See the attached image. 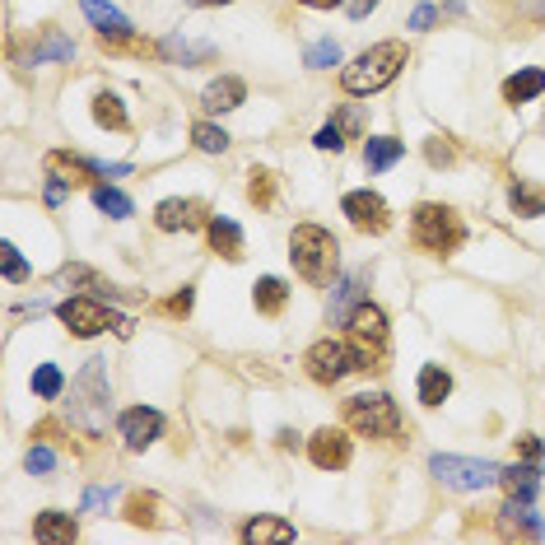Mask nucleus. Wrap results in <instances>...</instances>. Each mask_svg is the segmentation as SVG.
Wrapping results in <instances>:
<instances>
[{
  "label": "nucleus",
  "mask_w": 545,
  "mask_h": 545,
  "mask_svg": "<svg viewBox=\"0 0 545 545\" xmlns=\"http://www.w3.org/2000/svg\"><path fill=\"white\" fill-rule=\"evenodd\" d=\"M289 261H294V271L308 280V285L327 289L341 271V243L331 238L322 224H299L294 238H289Z\"/></svg>",
  "instance_id": "1"
},
{
  "label": "nucleus",
  "mask_w": 545,
  "mask_h": 545,
  "mask_svg": "<svg viewBox=\"0 0 545 545\" xmlns=\"http://www.w3.org/2000/svg\"><path fill=\"white\" fill-rule=\"evenodd\" d=\"M410 61L406 52V42H378V47H368V52H359L350 66L341 70V84H345V94H378V89H387V84L401 75V66Z\"/></svg>",
  "instance_id": "2"
},
{
  "label": "nucleus",
  "mask_w": 545,
  "mask_h": 545,
  "mask_svg": "<svg viewBox=\"0 0 545 545\" xmlns=\"http://www.w3.org/2000/svg\"><path fill=\"white\" fill-rule=\"evenodd\" d=\"M410 238H415V247L429 252V257H452V252L466 243V229H462V219H457V210L424 201V205H415Z\"/></svg>",
  "instance_id": "3"
},
{
  "label": "nucleus",
  "mask_w": 545,
  "mask_h": 545,
  "mask_svg": "<svg viewBox=\"0 0 545 545\" xmlns=\"http://www.w3.org/2000/svg\"><path fill=\"white\" fill-rule=\"evenodd\" d=\"M70 420L89 434H103V424H108V359H89L80 378L70 382Z\"/></svg>",
  "instance_id": "4"
},
{
  "label": "nucleus",
  "mask_w": 545,
  "mask_h": 545,
  "mask_svg": "<svg viewBox=\"0 0 545 545\" xmlns=\"http://www.w3.org/2000/svg\"><path fill=\"white\" fill-rule=\"evenodd\" d=\"M303 368H308V378L322 382V387H336L345 373H368V359L350 336L345 341H317L308 355H303Z\"/></svg>",
  "instance_id": "5"
},
{
  "label": "nucleus",
  "mask_w": 545,
  "mask_h": 545,
  "mask_svg": "<svg viewBox=\"0 0 545 545\" xmlns=\"http://www.w3.org/2000/svg\"><path fill=\"white\" fill-rule=\"evenodd\" d=\"M345 429H355L364 438H396L401 434V410H396L392 396L382 392H364L345 401Z\"/></svg>",
  "instance_id": "6"
},
{
  "label": "nucleus",
  "mask_w": 545,
  "mask_h": 545,
  "mask_svg": "<svg viewBox=\"0 0 545 545\" xmlns=\"http://www.w3.org/2000/svg\"><path fill=\"white\" fill-rule=\"evenodd\" d=\"M56 313H61L70 336H80V341H89V336H98V331H108V327L117 331V336H131V317L108 313L98 299H66Z\"/></svg>",
  "instance_id": "7"
},
{
  "label": "nucleus",
  "mask_w": 545,
  "mask_h": 545,
  "mask_svg": "<svg viewBox=\"0 0 545 545\" xmlns=\"http://www.w3.org/2000/svg\"><path fill=\"white\" fill-rule=\"evenodd\" d=\"M429 471H434L448 490H490V485H499V476H504V466L499 462H476V457H443L438 452L434 462H429Z\"/></svg>",
  "instance_id": "8"
},
{
  "label": "nucleus",
  "mask_w": 545,
  "mask_h": 545,
  "mask_svg": "<svg viewBox=\"0 0 545 545\" xmlns=\"http://www.w3.org/2000/svg\"><path fill=\"white\" fill-rule=\"evenodd\" d=\"M345 336L364 350L368 368H382V350H387V317H382L378 303H355L350 313H345Z\"/></svg>",
  "instance_id": "9"
},
{
  "label": "nucleus",
  "mask_w": 545,
  "mask_h": 545,
  "mask_svg": "<svg viewBox=\"0 0 545 545\" xmlns=\"http://www.w3.org/2000/svg\"><path fill=\"white\" fill-rule=\"evenodd\" d=\"M341 210L359 233H387L392 229V210H387V201H382L378 191H350V196L341 201Z\"/></svg>",
  "instance_id": "10"
},
{
  "label": "nucleus",
  "mask_w": 545,
  "mask_h": 545,
  "mask_svg": "<svg viewBox=\"0 0 545 545\" xmlns=\"http://www.w3.org/2000/svg\"><path fill=\"white\" fill-rule=\"evenodd\" d=\"M210 205L205 201H191V196H173V201H164L159 210H154V224L164 233H191V229H205L210 224Z\"/></svg>",
  "instance_id": "11"
},
{
  "label": "nucleus",
  "mask_w": 545,
  "mask_h": 545,
  "mask_svg": "<svg viewBox=\"0 0 545 545\" xmlns=\"http://www.w3.org/2000/svg\"><path fill=\"white\" fill-rule=\"evenodd\" d=\"M117 429H122L126 448H131V452H145L154 438L164 434V415H159V410H150V406H131V410H122Z\"/></svg>",
  "instance_id": "12"
},
{
  "label": "nucleus",
  "mask_w": 545,
  "mask_h": 545,
  "mask_svg": "<svg viewBox=\"0 0 545 545\" xmlns=\"http://www.w3.org/2000/svg\"><path fill=\"white\" fill-rule=\"evenodd\" d=\"M308 457H313L317 471H345V466H350V438L327 424V429H317V434L308 438Z\"/></svg>",
  "instance_id": "13"
},
{
  "label": "nucleus",
  "mask_w": 545,
  "mask_h": 545,
  "mask_svg": "<svg viewBox=\"0 0 545 545\" xmlns=\"http://www.w3.org/2000/svg\"><path fill=\"white\" fill-rule=\"evenodd\" d=\"M499 536H504V541H541L545 527L522 499H508V504L499 508Z\"/></svg>",
  "instance_id": "14"
},
{
  "label": "nucleus",
  "mask_w": 545,
  "mask_h": 545,
  "mask_svg": "<svg viewBox=\"0 0 545 545\" xmlns=\"http://www.w3.org/2000/svg\"><path fill=\"white\" fill-rule=\"evenodd\" d=\"M42 168H47L56 182H66V187H84V182L103 178V168L98 164H89V159H80V154H66V150H52L47 159H42Z\"/></svg>",
  "instance_id": "15"
},
{
  "label": "nucleus",
  "mask_w": 545,
  "mask_h": 545,
  "mask_svg": "<svg viewBox=\"0 0 545 545\" xmlns=\"http://www.w3.org/2000/svg\"><path fill=\"white\" fill-rule=\"evenodd\" d=\"M243 98H247V84L238 80V75H219V80L201 94V108L205 112H233Z\"/></svg>",
  "instance_id": "16"
},
{
  "label": "nucleus",
  "mask_w": 545,
  "mask_h": 545,
  "mask_svg": "<svg viewBox=\"0 0 545 545\" xmlns=\"http://www.w3.org/2000/svg\"><path fill=\"white\" fill-rule=\"evenodd\" d=\"M205 238H210V247H215L224 261H243V229H238L233 219L215 215L210 224H205Z\"/></svg>",
  "instance_id": "17"
},
{
  "label": "nucleus",
  "mask_w": 545,
  "mask_h": 545,
  "mask_svg": "<svg viewBox=\"0 0 545 545\" xmlns=\"http://www.w3.org/2000/svg\"><path fill=\"white\" fill-rule=\"evenodd\" d=\"M33 536H38L42 545H70L75 536H80V527H75V518L70 513H38V522H33Z\"/></svg>",
  "instance_id": "18"
},
{
  "label": "nucleus",
  "mask_w": 545,
  "mask_h": 545,
  "mask_svg": "<svg viewBox=\"0 0 545 545\" xmlns=\"http://www.w3.org/2000/svg\"><path fill=\"white\" fill-rule=\"evenodd\" d=\"M499 485H504L508 499H522V504H532V499H536V485H541V471H536V462H527V466H504Z\"/></svg>",
  "instance_id": "19"
},
{
  "label": "nucleus",
  "mask_w": 545,
  "mask_h": 545,
  "mask_svg": "<svg viewBox=\"0 0 545 545\" xmlns=\"http://www.w3.org/2000/svg\"><path fill=\"white\" fill-rule=\"evenodd\" d=\"M243 541L247 545H285V541H294V522H285V518H252L243 527Z\"/></svg>",
  "instance_id": "20"
},
{
  "label": "nucleus",
  "mask_w": 545,
  "mask_h": 545,
  "mask_svg": "<svg viewBox=\"0 0 545 545\" xmlns=\"http://www.w3.org/2000/svg\"><path fill=\"white\" fill-rule=\"evenodd\" d=\"M545 94V70H518V75H508L504 80V103H532V98H541Z\"/></svg>",
  "instance_id": "21"
},
{
  "label": "nucleus",
  "mask_w": 545,
  "mask_h": 545,
  "mask_svg": "<svg viewBox=\"0 0 545 545\" xmlns=\"http://www.w3.org/2000/svg\"><path fill=\"white\" fill-rule=\"evenodd\" d=\"M84 14H89V24L98 28V33H131V19H126L112 0H80Z\"/></svg>",
  "instance_id": "22"
},
{
  "label": "nucleus",
  "mask_w": 545,
  "mask_h": 545,
  "mask_svg": "<svg viewBox=\"0 0 545 545\" xmlns=\"http://www.w3.org/2000/svg\"><path fill=\"white\" fill-rule=\"evenodd\" d=\"M508 205H513V215H522V219H541L545 215V187H536V182H513V187H508Z\"/></svg>",
  "instance_id": "23"
},
{
  "label": "nucleus",
  "mask_w": 545,
  "mask_h": 545,
  "mask_svg": "<svg viewBox=\"0 0 545 545\" xmlns=\"http://www.w3.org/2000/svg\"><path fill=\"white\" fill-rule=\"evenodd\" d=\"M252 303H257V313L280 317V313H285V303H289L285 280H275V275H261L257 289H252Z\"/></svg>",
  "instance_id": "24"
},
{
  "label": "nucleus",
  "mask_w": 545,
  "mask_h": 545,
  "mask_svg": "<svg viewBox=\"0 0 545 545\" xmlns=\"http://www.w3.org/2000/svg\"><path fill=\"white\" fill-rule=\"evenodd\" d=\"M448 392H452L448 368H443V364H424L420 368V401H424V406H443Z\"/></svg>",
  "instance_id": "25"
},
{
  "label": "nucleus",
  "mask_w": 545,
  "mask_h": 545,
  "mask_svg": "<svg viewBox=\"0 0 545 545\" xmlns=\"http://www.w3.org/2000/svg\"><path fill=\"white\" fill-rule=\"evenodd\" d=\"M406 154V145L401 140H392V136H373L364 145V164H368V173H382V168H392L396 159Z\"/></svg>",
  "instance_id": "26"
},
{
  "label": "nucleus",
  "mask_w": 545,
  "mask_h": 545,
  "mask_svg": "<svg viewBox=\"0 0 545 545\" xmlns=\"http://www.w3.org/2000/svg\"><path fill=\"white\" fill-rule=\"evenodd\" d=\"M94 122L103 126V131H126V108H122V98L117 94H98L94 98Z\"/></svg>",
  "instance_id": "27"
},
{
  "label": "nucleus",
  "mask_w": 545,
  "mask_h": 545,
  "mask_svg": "<svg viewBox=\"0 0 545 545\" xmlns=\"http://www.w3.org/2000/svg\"><path fill=\"white\" fill-rule=\"evenodd\" d=\"M247 201L257 205V210H271L275 205V173L271 168H252V173H247Z\"/></svg>",
  "instance_id": "28"
},
{
  "label": "nucleus",
  "mask_w": 545,
  "mask_h": 545,
  "mask_svg": "<svg viewBox=\"0 0 545 545\" xmlns=\"http://www.w3.org/2000/svg\"><path fill=\"white\" fill-rule=\"evenodd\" d=\"M126 522L154 527V522H159V494H131V499H126Z\"/></svg>",
  "instance_id": "29"
},
{
  "label": "nucleus",
  "mask_w": 545,
  "mask_h": 545,
  "mask_svg": "<svg viewBox=\"0 0 545 545\" xmlns=\"http://www.w3.org/2000/svg\"><path fill=\"white\" fill-rule=\"evenodd\" d=\"M191 140H196V150H205V154H224V150H229V131H224V126H210V122L191 126Z\"/></svg>",
  "instance_id": "30"
},
{
  "label": "nucleus",
  "mask_w": 545,
  "mask_h": 545,
  "mask_svg": "<svg viewBox=\"0 0 545 545\" xmlns=\"http://www.w3.org/2000/svg\"><path fill=\"white\" fill-rule=\"evenodd\" d=\"M94 205H98V210H103L108 219H131V210H136V205L126 201L117 187H94Z\"/></svg>",
  "instance_id": "31"
},
{
  "label": "nucleus",
  "mask_w": 545,
  "mask_h": 545,
  "mask_svg": "<svg viewBox=\"0 0 545 545\" xmlns=\"http://www.w3.org/2000/svg\"><path fill=\"white\" fill-rule=\"evenodd\" d=\"M61 387H66V378H61V368H56V364H42L38 373H33V392H38L42 401H56Z\"/></svg>",
  "instance_id": "32"
},
{
  "label": "nucleus",
  "mask_w": 545,
  "mask_h": 545,
  "mask_svg": "<svg viewBox=\"0 0 545 545\" xmlns=\"http://www.w3.org/2000/svg\"><path fill=\"white\" fill-rule=\"evenodd\" d=\"M42 61H70V42L61 33H47V42L33 47V66H42Z\"/></svg>",
  "instance_id": "33"
},
{
  "label": "nucleus",
  "mask_w": 545,
  "mask_h": 545,
  "mask_svg": "<svg viewBox=\"0 0 545 545\" xmlns=\"http://www.w3.org/2000/svg\"><path fill=\"white\" fill-rule=\"evenodd\" d=\"M303 66H313V70L341 66V47H336V42H313V47H308V56H303Z\"/></svg>",
  "instance_id": "34"
},
{
  "label": "nucleus",
  "mask_w": 545,
  "mask_h": 545,
  "mask_svg": "<svg viewBox=\"0 0 545 545\" xmlns=\"http://www.w3.org/2000/svg\"><path fill=\"white\" fill-rule=\"evenodd\" d=\"M0 266H5V280H10V285L28 280V266H24V257H19V247L14 243H0Z\"/></svg>",
  "instance_id": "35"
},
{
  "label": "nucleus",
  "mask_w": 545,
  "mask_h": 545,
  "mask_svg": "<svg viewBox=\"0 0 545 545\" xmlns=\"http://www.w3.org/2000/svg\"><path fill=\"white\" fill-rule=\"evenodd\" d=\"M164 56H178V61H210V47H187V42H178V38H168L164 42Z\"/></svg>",
  "instance_id": "36"
},
{
  "label": "nucleus",
  "mask_w": 545,
  "mask_h": 545,
  "mask_svg": "<svg viewBox=\"0 0 545 545\" xmlns=\"http://www.w3.org/2000/svg\"><path fill=\"white\" fill-rule=\"evenodd\" d=\"M313 145H317V150H331V154H341V150H345V136H341V126H336V122H327V126H322V131H317V136H313Z\"/></svg>",
  "instance_id": "37"
},
{
  "label": "nucleus",
  "mask_w": 545,
  "mask_h": 545,
  "mask_svg": "<svg viewBox=\"0 0 545 545\" xmlns=\"http://www.w3.org/2000/svg\"><path fill=\"white\" fill-rule=\"evenodd\" d=\"M191 303H196V294H191V285H182L178 294H173V299L164 303V313H168V317H187V313H191Z\"/></svg>",
  "instance_id": "38"
},
{
  "label": "nucleus",
  "mask_w": 545,
  "mask_h": 545,
  "mask_svg": "<svg viewBox=\"0 0 545 545\" xmlns=\"http://www.w3.org/2000/svg\"><path fill=\"white\" fill-rule=\"evenodd\" d=\"M52 466H56V457L47 448H28V471H33V476H47Z\"/></svg>",
  "instance_id": "39"
},
{
  "label": "nucleus",
  "mask_w": 545,
  "mask_h": 545,
  "mask_svg": "<svg viewBox=\"0 0 545 545\" xmlns=\"http://www.w3.org/2000/svg\"><path fill=\"white\" fill-rule=\"evenodd\" d=\"M336 126L350 131V136H359V131H364V112H359V108H341V112H336Z\"/></svg>",
  "instance_id": "40"
},
{
  "label": "nucleus",
  "mask_w": 545,
  "mask_h": 545,
  "mask_svg": "<svg viewBox=\"0 0 545 545\" xmlns=\"http://www.w3.org/2000/svg\"><path fill=\"white\" fill-rule=\"evenodd\" d=\"M518 452H522V462H541V438H536V434H522V438H518Z\"/></svg>",
  "instance_id": "41"
},
{
  "label": "nucleus",
  "mask_w": 545,
  "mask_h": 545,
  "mask_svg": "<svg viewBox=\"0 0 545 545\" xmlns=\"http://www.w3.org/2000/svg\"><path fill=\"white\" fill-rule=\"evenodd\" d=\"M434 19H438L434 5H420V10L410 14V28H434Z\"/></svg>",
  "instance_id": "42"
},
{
  "label": "nucleus",
  "mask_w": 545,
  "mask_h": 545,
  "mask_svg": "<svg viewBox=\"0 0 545 545\" xmlns=\"http://www.w3.org/2000/svg\"><path fill=\"white\" fill-rule=\"evenodd\" d=\"M424 154H429V164H452V145H438V140H429V150H424Z\"/></svg>",
  "instance_id": "43"
},
{
  "label": "nucleus",
  "mask_w": 545,
  "mask_h": 545,
  "mask_svg": "<svg viewBox=\"0 0 545 545\" xmlns=\"http://www.w3.org/2000/svg\"><path fill=\"white\" fill-rule=\"evenodd\" d=\"M350 299H359V280H345V285H341V294L331 299V308L341 313V308H345V303H350Z\"/></svg>",
  "instance_id": "44"
},
{
  "label": "nucleus",
  "mask_w": 545,
  "mask_h": 545,
  "mask_svg": "<svg viewBox=\"0 0 545 545\" xmlns=\"http://www.w3.org/2000/svg\"><path fill=\"white\" fill-rule=\"evenodd\" d=\"M368 10H378V0H345V14H350V19H368Z\"/></svg>",
  "instance_id": "45"
},
{
  "label": "nucleus",
  "mask_w": 545,
  "mask_h": 545,
  "mask_svg": "<svg viewBox=\"0 0 545 545\" xmlns=\"http://www.w3.org/2000/svg\"><path fill=\"white\" fill-rule=\"evenodd\" d=\"M108 499H112V485H108V490H89V494H84V508H103Z\"/></svg>",
  "instance_id": "46"
},
{
  "label": "nucleus",
  "mask_w": 545,
  "mask_h": 545,
  "mask_svg": "<svg viewBox=\"0 0 545 545\" xmlns=\"http://www.w3.org/2000/svg\"><path fill=\"white\" fill-rule=\"evenodd\" d=\"M61 201H66V182L52 178V187H47V205H61Z\"/></svg>",
  "instance_id": "47"
},
{
  "label": "nucleus",
  "mask_w": 545,
  "mask_h": 545,
  "mask_svg": "<svg viewBox=\"0 0 545 545\" xmlns=\"http://www.w3.org/2000/svg\"><path fill=\"white\" fill-rule=\"evenodd\" d=\"M275 443H280V448H294V443H299V434H294V429H280V434H275Z\"/></svg>",
  "instance_id": "48"
},
{
  "label": "nucleus",
  "mask_w": 545,
  "mask_h": 545,
  "mask_svg": "<svg viewBox=\"0 0 545 545\" xmlns=\"http://www.w3.org/2000/svg\"><path fill=\"white\" fill-rule=\"evenodd\" d=\"M303 5H313V10H336V5H345V0H303Z\"/></svg>",
  "instance_id": "49"
},
{
  "label": "nucleus",
  "mask_w": 545,
  "mask_h": 545,
  "mask_svg": "<svg viewBox=\"0 0 545 545\" xmlns=\"http://www.w3.org/2000/svg\"><path fill=\"white\" fill-rule=\"evenodd\" d=\"M196 5H229V0H196Z\"/></svg>",
  "instance_id": "50"
}]
</instances>
